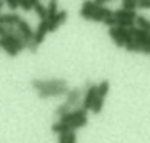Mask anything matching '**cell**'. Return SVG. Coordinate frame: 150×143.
<instances>
[{
  "label": "cell",
  "instance_id": "cell-1",
  "mask_svg": "<svg viewBox=\"0 0 150 143\" xmlns=\"http://www.w3.org/2000/svg\"><path fill=\"white\" fill-rule=\"evenodd\" d=\"M97 85L96 83H92V81H85V85H83V101H81V106L85 108V110H90L92 108V104H94V101L97 99Z\"/></svg>",
  "mask_w": 150,
  "mask_h": 143
},
{
  "label": "cell",
  "instance_id": "cell-2",
  "mask_svg": "<svg viewBox=\"0 0 150 143\" xmlns=\"http://www.w3.org/2000/svg\"><path fill=\"white\" fill-rule=\"evenodd\" d=\"M37 92L42 90V88H48V87H60V85H67V80L64 78H51V80H32L30 83Z\"/></svg>",
  "mask_w": 150,
  "mask_h": 143
},
{
  "label": "cell",
  "instance_id": "cell-3",
  "mask_svg": "<svg viewBox=\"0 0 150 143\" xmlns=\"http://www.w3.org/2000/svg\"><path fill=\"white\" fill-rule=\"evenodd\" d=\"M69 92V87L67 85H60V87H48V88H42L39 90V97L41 99H48V97H62Z\"/></svg>",
  "mask_w": 150,
  "mask_h": 143
},
{
  "label": "cell",
  "instance_id": "cell-4",
  "mask_svg": "<svg viewBox=\"0 0 150 143\" xmlns=\"http://www.w3.org/2000/svg\"><path fill=\"white\" fill-rule=\"evenodd\" d=\"M65 101H67L72 108L80 106L81 101H83V88H69V92L65 94Z\"/></svg>",
  "mask_w": 150,
  "mask_h": 143
},
{
  "label": "cell",
  "instance_id": "cell-5",
  "mask_svg": "<svg viewBox=\"0 0 150 143\" xmlns=\"http://www.w3.org/2000/svg\"><path fill=\"white\" fill-rule=\"evenodd\" d=\"M48 23H50V20L44 18V20H41V23L37 25V28L34 30V41H35L37 44H41V42L44 41V37L50 34V30H48Z\"/></svg>",
  "mask_w": 150,
  "mask_h": 143
},
{
  "label": "cell",
  "instance_id": "cell-6",
  "mask_svg": "<svg viewBox=\"0 0 150 143\" xmlns=\"http://www.w3.org/2000/svg\"><path fill=\"white\" fill-rule=\"evenodd\" d=\"M67 16H69V13H67V11H62V9H60V11L57 13V16L50 20V23H48V30H50V32H55V30H57V28H58L60 25H64V23H65Z\"/></svg>",
  "mask_w": 150,
  "mask_h": 143
},
{
  "label": "cell",
  "instance_id": "cell-7",
  "mask_svg": "<svg viewBox=\"0 0 150 143\" xmlns=\"http://www.w3.org/2000/svg\"><path fill=\"white\" fill-rule=\"evenodd\" d=\"M108 35L113 39V42L118 48H124L125 46V39L122 35V27H108Z\"/></svg>",
  "mask_w": 150,
  "mask_h": 143
},
{
  "label": "cell",
  "instance_id": "cell-8",
  "mask_svg": "<svg viewBox=\"0 0 150 143\" xmlns=\"http://www.w3.org/2000/svg\"><path fill=\"white\" fill-rule=\"evenodd\" d=\"M96 7H97V4L94 2V0H85L83 6H81V9H80V16H81L83 20L92 21V14H94Z\"/></svg>",
  "mask_w": 150,
  "mask_h": 143
},
{
  "label": "cell",
  "instance_id": "cell-9",
  "mask_svg": "<svg viewBox=\"0 0 150 143\" xmlns=\"http://www.w3.org/2000/svg\"><path fill=\"white\" fill-rule=\"evenodd\" d=\"M16 28H18V32H20L27 41H28V39H34V28L30 27V23H28L27 20L21 18V20L16 23Z\"/></svg>",
  "mask_w": 150,
  "mask_h": 143
},
{
  "label": "cell",
  "instance_id": "cell-10",
  "mask_svg": "<svg viewBox=\"0 0 150 143\" xmlns=\"http://www.w3.org/2000/svg\"><path fill=\"white\" fill-rule=\"evenodd\" d=\"M111 14H113V11L108 9L106 6H97L96 11H94V14H92V21H101L103 23V20L108 18V16H111Z\"/></svg>",
  "mask_w": 150,
  "mask_h": 143
},
{
  "label": "cell",
  "instance_id": "cell-11",
  "mask_svg": "<svg viewBox=\"0 0 150 143\" xmlns=\"http://www.w3.org/2000/svg\"><path fill=\"white\" fill-rule=\"evenodd\" d=\"M20 20H21V16L16 14L14 11L9 14H0V23H4V25H16Z\"/></svg>",
  "mask_w": 150,
  "mask_h": 143
},
{
  "label": "cell",
  "instance_id": "cell-12",
  "mask_svg": "<svg viewBox=\"0 0 150 143\" xmlns=\"http://www.w3.org/2000/svg\"><path fill=\"white\" fill-rule=\"evenodd\" d=\"M58 141L60 143H74L76 141V131H65V132H60L58 134Z\"/></svg>",
  "mask_w": 150,
  "mask_h": 143
},
{
  "label": "cell",
  "instance_id": "cell-13",
  "mask_svg": "<svg viewBox=\"0 0 150 143\" xmlns=\"http://www.w3.org/2000/svg\"><path fill=\"white\" fill-rule=\"evenodd\" d=\"M51 131H53L55 134H60V132H65V131H72V127H71V124H65V122L58 120V122H55V124L51 125Z\"/></svg>",
  "mask_w": 150,
  "mask_h": 143
},
{
  "label": "cell",
  "instance_id": "cell-14",
  "mask_svg": "<svg viewBox=\"0 0 150 143\" xmlns=\"http://www.w3.org/2000/svg\"><path fill=\"white\" fill-rule=\"evenodd\" d=\"M88 124V117L87 115H80V117H76L72 122H71V127L74 129V131H78L80 127H85Z\"/></svg>",
  "mask_w": 150,
  "mask_h": 143
},
{
  "label": "cell",
  "instance_id": "cell-15",
  "mask_svg": "<svg viewBox=\"0 0 150 143\" xmlns=\"http://www.w3.org/2000/svg\"><path fill=\"white\" fill-rule=\"evenodd\" d=\"M34 11H35V14H37L41 20L48 18V7H46V6H42L39 0H37V2H34Z\"/></svg>",
  "mask_w": 150,
  "mask_h": 143
},
{
  "label": "cell",
  "instance_id": "cell-16",
  "mask_svg": "<svg viewBox=\"0 0 150 143\" xmlns=\"http://www.w3.org/2000/svg\"><path fill=\"white\" fill-rule=\"evenodd\" d=\"M108 92H110V81L108 80H103L101 83H97V94H99V97H106Z\"/></svg>",
  "mask_w": 150,
  "mask_h": 143
},
{
  "label": "cell",
  "instance_id": "cell-17",
  "mask_svg": "<svg viewBox=\"0 0 150 143\" xmlns=\"http://www.w3.org/2000/svg\"><path fill=\"white\" fill-rule=\"evenodd\" d=\"M46 7H48V20L55 18L57 13L60 11V9H58V4H57V0H50V4H48Z\"/></svg>",
  "mask_w": 150,
  "mask_h": 143
},
{
  "label": "cell",
  "instance_id": "cell-18",
  "mask_svg": "<svg viewBox=\"0 0 150 143\" xmlns=\"http://www.w3.org/2000/svg\"><path fill=\"white\" fill-rule=\"evenodd\" d=\"M69 110H72V106H71L67 101H64L62 104H58V106L55 108V115H57V117H62V115H64V113H67Z\"/></svg>",
  "mask_w": 150,
  "mask_h": 143
},
{
  "label": "cell",
  "instance_id": "cell-19",
  "mask_svg": "<svg viewBox=\"0 0 150 143\" xmlns=\"http://www.w3.org/2000/svg\"><path fill=\"white\" fill-rule=\"evenodd\" d=\"M136 25H138L139 28L150 32V20H148V18H145V16H136Z\"/></svg>",
  "mask_w": 150,
  "mask_h": 143
},
{
  "label": "cell",
  "instance_id": "cell-20",
  "mask_svg": "<svg viewBox=\"0 0 150 143\" xmlns=\"http://www.w3.org/2000/svg\"><path fill=\"white\" fill-rule=\"evenodd\" d=\"M103 106H104V97H99L97 96V99L94 101V104H92V113L94 115H97V113H101V110H103Z\"/></svg>",
  "mask_w": 150,
  "mask_h": 143
},
{
  "label": "cell",
  "instance_id": "cell-21",
  "mask_svg": "<svg viewBox=\"0 0 150 143\" xmlns=\"http://www.w3.org/2000/svg\"><path fill=\"white\" fill-rule=\"evenodd\" d=\"M122 7L131 9V11H136V9H138V0H124V2H122Z\"/></svg>",
  "mask_w": 150,
  "mask_h": 143
},
{
  "label": "cell",
  "instance_id": "cell-22",
  "mask_svg": "<svg viewBox=\"0 0 150 143\" xmlns=\"http://www.w3.org/2000/svg\"><path fill=\"white\" fill-rule=\"evenodd\" d=\"M18 2H20V7H21L25 13H28V11H32V9H34L32 0H18Z\"/></svg>",
  "mask_w": 150,
  "mask_h": 143
},
{
  "label": "cell",
  "instance_id": "cell-23",
  "mask_svg": "<svg viewBox=\"0 0 150 143\" xmlns=\"http://www.w3.org/2000/svg\"><path fill=\"white\" fill-rule=\"evenodd\" d=\"M103 23L106 25V27H117V18L111 14V16H108V18H104L103 20Z\"/></svg>",
  "mask_w": 150,
  "mask_h": 143
},
{
  "label": "cell",
  "instance_id": "cell-24",
  "mask_svg": "<svg viewBox=\"0 0 150 143\" xmlns=\"http://www.w3.org/2000/svg\"><path fill=\"white\" fill-rule=\"evenodd\" d=\"M6 6H7L11 11H16V9L20 7V2H18V0H6Z\"/></svg>",
  "mask_w": 150,
  "mask_h": 143
},
{
  "label": "cell",
  "instance_id": "cell-25",
  "mask_svg": "<svg viewBox=\"0 0 150 143\" xmlns=\"http://www.w3.org/2000/svg\"><path fill=\"white\" fill-rule=\"evenodd\" d=\"M138 9H143V11L150 9V0H139V2H138Z\"/></svg>",
  "mask_w": 150,
  "mask_h": 143
},
{
  "label": "cell",
  "instance_id": "cell-26",
  "mask_svg": "<svg viewBox=\"0 0 150 143\" xmlns=\"http://www.w3.org/2000/svg\"><path fill=\"white\" fill-rule=\"evenodd\" d=\"M2 35H7V25L0 23V37H2Z\"/></svg>",
  "mask_w": 150,
  "mask_h": 143
},
{
  "label": "cell",
  "instance_id": "cell-27",
  "mask_svg": "<svg viewBox=\"0 0 150 143\" xmlns=\"http://www.w3.org/2000/svg\"><path fill=\"white\" fill-rule=\"evenodd\" d=\"M141 53L150 55V44H143V46H141Z\"/></svg>",
  "mask_w": 150,
  "mask_h": 143
},
{
  "label": "cell",
  "instance_id": "cell-28",
  "mask_svg": "<svg viewBox=\"0 0 150 143\" xmlns=\"http://www.w3.org/2000/svg\"><path fill=\"white\" fill-rule=\"evenodd\" d=\"M94 2H96L97 6H104L106 2H111V0H94Z\"/></svg>",
  "mask_w": 150,
  "mask_h": 143
},
{
  "label": "cell",
  "instance_id": "cell-29",
  "mask_svg": "<svg viewBox=\"0 0 150 143\" xmlns=\"http://www.w3.org/2000/svg\"><path fill=\"white\" fill-rule=\"evenodd\" d=\"M6 6V0H0V14H2V7Z\"/></svg>",
  "mask_w": 150,
  "mask_h": 143
},
{
  "label": "cell",
  "instance_id": "cell-30",
  "mask_svg": "<svg viewBox=\"0 0 150 143\" xmlns=\"http://www.w3.org/2000/svg\"><path fill=\"white\" fill-rule=\"evenodd\" d=\"M138 2H139V0H138Z\"/></svg>",
  "mask_w": 150,
  "mask_h": 143
}]
</instances>
